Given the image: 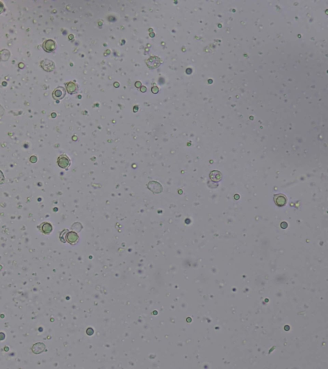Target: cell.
Instances as JSON below:
<instances>
[{
    "label": "cell",
    "mask_w": 328,
    "mask_h": 369,
    "mask_svg": "<svg viewBox=\"0 0 328 369\" xmlns=\"http://www.w3.org/2000/svg\"><path fill=\"white\" fill-rule=\"evenodd\" d=\"M42 47L47 52H52L56 48V44L53 40H47L43 43Z\"/></svg>",
    "instance_id": "6da1fadb"
},
{
    "label": "cell",
    "mask_w": 328,
    "mask_h": 369,
    "mask_svg": "<svg viewBox=\"0 0 328 369\" xmlns=\"http://www.w3.org/2000/svg\"><path fill=\"white\" fill-rule=\"evenodd\" d=\"M65 94L66 90L63 87H58L54 90L53 97L55 100H61L65 96Z\"/></svg>",
    "instance_id": "7a4b0ae2"
},
{
    "label": "cell",
    "mask_w": 328,
    "mask_h": 369,
    "mask_svg": "<svg viewBox=\"0 0 328 369\" xmlns=\"http://www.w3.org/2000/svg\"><path fill=\"white\" fill-rule=\"evenodd\" d=\"M41 66L45 70L47 71V72H50V71L53 70L55 68V65L53 62L49 60L42 61L41 63Z\"/></svg>",
    "instance_id": "3957f363"
},
{
    "label": "cell",
    "mask_w": 328,
    "mask_h": 369,
    "mask_svg": "<svg viewBox=\"0 0 328 369\" xmlns=\"http://www.w3.org/2000/svg\"><path fill=\"white\" fill-rule=\"evenodd\" d=\"M57 163L60 168L64 169L69 165L70 162L69 158L66 155H61L58 158Z\"/></svg>",
    "instance_id": "277c9868"
},
{
    "label": "cell",
    "mask_w": 328,
    "mask_h": 369,
    "mask_svg": "<svg viewBox=\"0 0 328 369\" xmlns=\"http://www.w3.org/2000/svg\"><path fill=\"white\" fill-rule=\"evenodd\" d=\"M45 349V346L42 343H38L33 345L32 347V351L35 354H40Z\"/></svg>",
    "instance_id": "5b68a950"
},
{
    "label": "cell",
    "mask_w": 328,
    "mask_h": 369,
    "mask_svg": "<svg viewBox=\"0 0 328 369\" xmlns=\"http://www.w3.org/2000/svg\"><path fill=\"white\" fill-rule=\"evenodd\" d=\"M66 89L67 92L69 94H73L76 92L77 87L75 83L73 82H69L66 84Z\"/></svg>",
    "instance_id": "8992f818"
},
{
    "label": "cell",
    "mask_w": 328,
    "mask_h": 369,
    "mask_svg": "<svg viewBox=\"0 0 328 369\" xmlns=\"http://www.w3.org/2000/svg\"><path fill=\"white\" fill-rule=\"evenodd\" d=\"M42 231L44 233H49L52 230V226L49 223H44L42 226Z\"/></svg>",
    "instance_id": "52a82bcc"
},
{
    "label": "cell",
    "mask_w": 328,
    "mask_h": 369,
    "mask_svg": "<svg viewBox=\"0 0 328 369\" xmlns=\"http://www.w3.org/2000/svg\"><path fill=\"white\" fill-rule=\"evenodd\" d=\"M5 11V7L4 5L3 4L2 2H0V13H2L3 12Z\"/></svg>",
    "instance_id": "ba28073f"
},
{
    "label": "cell",
    "mask_w": 328,
    "mask_h": 369,
    "mask_svg": "<svg viewBox=\"0 0 328 369\" xmlns=\"http://www.w3.org/2000/svg\"><path fill=\"white\" fill-rule=\"evenodd\" d=\"M5 336L4 335V333H0V340H3L5 338Z\"/></svg>",
    "instance_id": "9c48e42d"
},
{
    "label": "cell",
    "mask_w": 328,
    "mask_h": 369,
    "mask_svg": "<svg viewBox=\"0 0 328 369\" xmlns=\"http://www.w3.org/2000/svg\"><path fill=\"white\" fill-rule=\"evenodd\" d=\"M152 91H153V93H156L158 91H159V89H158V88H156V87H154L152 89Z\"/></svg>",
    "instance_id": "30bf717a"
}]
</instances>
